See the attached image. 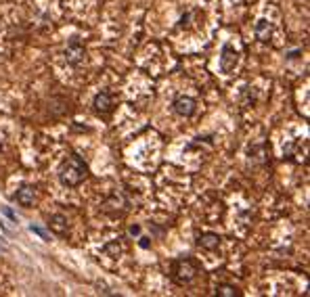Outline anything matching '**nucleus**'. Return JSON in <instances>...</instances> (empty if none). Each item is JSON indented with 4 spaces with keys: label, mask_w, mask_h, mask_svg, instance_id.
Masks as SVG:
<instances>
[{
    "label": "nucleus",
    "mask_w": 310,
    "mask_h": 297,
    "mask_svg": "<svg viewBox=\"0 0 310 297\" xmlns=\"http://www.w3.org/2000/svg\"><path fill=\"white\" fill-rule=\"evenodd\" d=\"M88 178V166L84 163V159L80 155H72V157H67L63 163H61L59 168V180L61 184L65 186H78L82 184L84 180Z\"/></svg>",
    "instance_id": "obj_1"
},
{
    "label": "nucleus",
    "mask_w": 310,
    "mask_h": 297,
    "mask_svg": "<svg viewBox=\"0 0 310 297\" xmlns=\"http://www.w3.org/2000/svg\"><path fill=\"white\" fill-rule=\"evenodd\" d=\"M197 272H199V264L191 260V257H178V260L172 262V278L178 285L191 283Z\"/></svg>",
    "instance_id": "obj_2"
},
{
    "label": "nucleus",
    "mask_w": 310,
    "mask_h": 297,
    "mask_svg": "<svg viewBox=\"0 0 310 297\" xmlns=\"http://www.w3.org/2000/svg\"><path fill=\"white\" fill-rule=\"evenodd\" d=\"M237 63H239V52L231 44H224L220 52V69L224 74H231L237 67Z\"/></svg>",
    "instance_id": "obj_3"
},
{
    "label": "nucleus",
    "mask_w": 310,
    "mask_h": 297,
    "mask_svg": "<svg viewBox=\"0 0 310 297\" xmlns=\"http://www.w3.org/2000/svg\"><path fill=\"white\" fill-rule=\"evenodd\" d=\"M86 59V50H84V46L80 44V40H74L67 44V49H65V61L69 65H80L82 61Z\"/></svg>",
    "instance_id": "obj_4"
},
{
    "label": "nucleus",
    "mask_w": 310,
    "mask_h": 297,
    "mask_svg": "<svg viewBox=\"0 0 310 297\" xmlns=\"http://www.w3.org/2000/svg\"><path fill=\"white\" fill-rule=\"evenodd\" d=\"M172 107H174V111L181 115V117H191L193 113H195V109H197V100L193 99V97L181 95V97H176Z\"/></svg>",
    "instance_id": "obj_5"
},
{
    "label": "nucleus",
    "mask_w": 310,
    "mask_h": 297,
    "mask_svg": "<svg viewBox=\"0 0 310 297\" xmlns=\"http://www.w3.org/2000/svg\"><path fill=\"white\" fill-rule=\"evenodd\" d=\"M92 107H95V111L99 115H109L111 109H113V99L109 92H99V95L95 97V100H92Z\"/></svg>",
    "instance_id": "obj_6"
},
{
    "label": "nucleus",
    "mask_w": 310,
    "mask_h": 297,
    "mask_svg": "<svg viewBox=\"0 0 310 297\" xmlns=\"http://www.w3.org/2000/svg\"><path fill=\"white\" fill-rule=\"evenodd\" d=\"M13 199L17 201L21 207H29L34 203V199H36V189H34V186H29V184H23L21 189L15 193Z\"/></svg>",
    "instance_id": "obj_7"
},
{
    "label": "nucleus",
    "mask_w": 310,
    "mask_h": 297,
    "mask_svg": "<svg viewBox=\"0 0 310 297\" xmlns=\"http://www.w3.org/2000/svg\"><path fill=\"white\" fill-rule=\"evenodd\" d=\"M220 241H222L220 234H216V232H201L197 237V245L201 249H206V251H214V249H218Z\"/></svg>",
    "instance_id": "obj_8"
},
{
    "label": "nucleus",
    "mask_w": 310,
    "mask_h": 297,
    "mask_svg": "<svg viewBox=\"0 0 310 297\" xmlns=\"http://www.w3.org/2000/svg\"><path fill=\"white\" fill-rule=\"evenodd\" d=\"M49 228L52 232H57L59 237H65L67 234V218L63 214H55L49 218Z\"/></svg>",
    "instance_id": "obj_9"
},
{
    "label": "nucleus",
    "mask_w": 310,
    "mask_h": 297,
    "mask_svg": "<svg viewBox=\"0 0 310 297\" xmlns=\"http://www.w3.org/2000/svg\"><path fill=\"white\" fill-rule=\"evenodd\" d=\"M256 38H258L260 42H270V36H273V27H270V23L266 19H260L256 23Z\"/></svg>",
    "instance_id": "obj_10"
},
{
    "label": "nucleus",
    "mask_w": 310,
    "mask_h": 297,
    "mask_svg": "<svg viewBox=\"0 0 310 297\" xmlns=\"http://www.w3.org/2000/svg\"><path fill=\"white\" fill-rule=\"evenodd\" d=\"M216 295L218 297H241V291L235 285H218L216 287Z\"/></svg>",
    "instance_id": "obj_11"
},
{
    "label": "nucleus",
    "mask_w": 310,
    "mask_h": 297,
    "mask_svg": "<svg viewBox=\"0 0 310 297\" xmlns=\"http://www.w3.org/2000/svg\"><path fill=\"white\" fill-rule=\"evenodd\" d=\"M29 230H32V232H36L38 234V237H42L44 241H49V234H46L42 228H38V226H34V224H29Z\"/></svg>",
    "instance_id": "obj_12"
},
{
    "label": "nucleus",
    "mask_w": 310,
    "mask_h": 297,
    "mask_svg": "<svg viewBox=\"0 0 310 297\" xmlns=\"http://www.w3.org/2000/svg\"><path fill=\"white\" fill-rule=\"evenodd\" d=\"M128 234H130V237H138V234H141V226H138V224H132V226L128 228Z\"/></svg>",
    "instance_id": "obj_13"
},
{
    "label": "nucleus",
    "mask_w": 310,
    "mask_h": 297,
    "mask_svg": "<svg viewBox=\"0 0 310 297\" xmlns=\"http://www.w3.org/2000/svg\"><path fill=\"white\" fill-rule=\"evenodd\" d=\"M105 251H107V253H111L113 257H118V255H120V247H115V245H107V247H105Z\"/></svg>",
    "instance_id": "obj_14"
},
{
    "label": "nucleus",
    "mask_w": 310,
    "mask_h": 297,
    "mask_svg": "<svg viewBox=\"0 0 310 297\" xmlns=\"http://www.w3.org/2000/svg\"><path fill=\"white\" fill-rule=\"evenodd\" d=\"M138 245H141L143 249H149L151 247V239L149 237H141V239H138Z\"/></svg>",
    "instance_id": "obj_15"
},
{
    "label": "nucleus",
    "mask_w": 310,
    "mask_h": 297,
    "mask_svg": "<svg viewBox=\"0 0 310 297\" xmlns=\"http://www.w3.org/2000/svg\"><path fill=\"white\" fill-rule=\"evenodd\" d=\"M2 212H4L6 216H9V218H11V220H13V222H17V216H15V214L11 212V207H2Z\"/></svg>",
    "instance_id": "obj_16"
},
{
    "label": "nucleus",
    "mask_w": 310,
    "mask_h": 297,
    "mask_svg": "<svg viewBox=\"0 0 310 297\" xmlns=\"http://www.w3.org/2000/svg\"><path fill=\"white\" fill-rule=\"evenodd\" d=\"M298 54H300V50H293V52H289V57H287V59H296Z\"/></svg>",
    "instance_id": "obj_17"
},
{
    "label": "nucleus",
    "mask_w": 310,
    "mask_h": 297,
    "mask_svg": "<svg viewBox=\"0 0 310 297\" xmlns=\"http://www.w3.org/2000/svg\"><path fill=\"white\" fill-rule=\"evenodd\" d=\"M0 153H2V143H0Z\"/></svg>",
    "instance_id": "obj_18"
}]
</instances>
